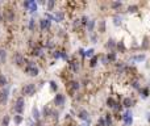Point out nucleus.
Listing matches in <instances>:
<instances>
[{"label": "nucleus", "mask_w": 150, "mask_h": 126, "mask_svg": "<svg viewBox=\"0 0 150 126\" xmlns=\"http://www.w3.org/2000/svg\"><path fill=\"white\" fill-rule=\"evenodd\" d=\"M26 63H28V66L25 68V71H26L28 75H30V76H37L38 75L40 71H38V68L34 66V62H26Z\"/></svg>", "instance_id": "obj_1"}, {"label": "nucleus", "mask_w": 150, "mask_h": 126, "mask_svg": "<svg viewBox=\"0 0 150 126\" xmlns=\"http://www.w3.org/2000/svg\"><path fill=\"white\" fill-rule=\"evenodd\" d=\"M22 93L25 96H33L36 93V84H33V83L25 84L24 88H22Z\"/></svg>", "instance_id": "obj_2"}, {"label": "nucleus", "mask_w": 150, "mask_h": 126, "mask_svg": "<svg viewBox=\"0 0 150 126\" xmlns=\"http://www.w3.org/2000/svg\"><path fill=\"white\" fill-rule=\"evenodd\" d=\"M24 105H25V101L22 97H18L16 100V104H15V110L17 112V114H21L24 112Z\"/></svg>", "instance_id": "obj_3"}, {"label": "nucleus", "mask_w": 150, "mask_h": 126, "mask_svg": "<svg viewBox=\"0 0 150 126\" xmlns=\"http://www.w3.org/2000/svg\"><path fill=\"white\" fill-rule=\"evenodd\" d=\"M65 101H66V97H65V95H62V93H57L54 97V104L57 106H62L65 105Z\"/></svg>", "instance_id": "obj_4"}, {"label": "nucleus", "mask_w": 150, "mask_h": 126, "mask_svg": "<svg viewBox=\"0 0 150 126\" xmlns=\"http://www.w3.org/2000/svg\"><path fill=\"white\" fill-rule=\"evenodd\" d=\"M123 118H124V121H125V125H128V126H130L133 124V117H132V112H125V114L123 116Z\"/></svg>", "instance_id": "obj_5"}, {"label": "nucleus", "mask_w": 150, "mask_h": 126, "mask_svg": "<svg viewBox=\"0 0 150 126\" xmlns=\"http://www.w3.org/2000/svg\"><path fill=\"white\" fill-rule=\"evenodd\" d=\"M13 62H15L17 66H21V64H24V62H26V60L24 59V57H22L21 54H15V57H13Z\"/></svg>", "instance_id": "obj_6"}, {"label": "nucleus", "mask_w": 150, "mask_h": 126, "mask_svg": "<svg viewBox=\"0 0 150 126\" xmlns=\"http://www.w3.org/2000/svg\"><path fill=\"white\" fill-rule=\"evenodd\" d=\"M50 25H51V21L49 20V18H44V20H41V21H40V28H41V30L49 29Z\"/></svg>", "instance_id": "obj_7"}, {"label": "nucleus", "mask_w": 150, "mask_h": 126, "mask_svg": "<svg viewBox=\"0 0 150 126\" xmlns=\"http://www.w3.org/2000/svg\"><path fill=\"white\" fill-rule=\"evenodd\" d=\"M78 117L80 118V120H83V121H87V122H90V114H88V112L84 110V109L79 112Z\"/></svg>", "instance_id": "obj_8"}, {"label": "nucleus", "mask_w": 150, "mask_h": 126, "mask_svg": "<svg viewBox=\"0 0 150 126\" xmlns=\"http://www.w3.org/2000/svg\"><path fill=\"white\" fill-rule=\"evenodd\" d=\"M8 93H9V88H4L3 92H1V95H0V102H5L7 101Z\"/></svg>", "instance_id": "obj_9"}, {"label": "nucleus", "mask_w": 150, "mask_h": 126, "mask_svg": "<svg viewBox=\"0 0 150 126\" xmlns=\"http://www.w3.org/2000/svg\"><path fill=\"white\" fill-rule=\"evenodd\" d=\"M116 105H117V102L112 99V97H108V99H107V106H109L111 109H116Z\"/></svg>", "instance_id": "obj_10"}, {"label": "nucleus", "mask_w": 150, "mask_h": 126, "mask_svg": "<svg viewBox=\"0 0 150 126\" xmlns=\"http://www.w3.org/2000/svg\"><path fill=\"white\" fill-rule=\"evenodd\" d=\"M132 104H133V101L130 100V97H125L124 101H123V105L125 106V108H130V106H132Z\"/></svg>", "instance_id": "obj_11"}, {"label": "nucleus", "mask_w": 150, "mask_h": 126, "mask_svg": "<svg viewBox=\"0 0 150 126\" xmlns=\"http://www.w3.org/2000/svg\"><path fill=\"white\" fill-rule=\"evenodd\" d=\"M5 58H7V51L4 49H1V50H0V62L5 63Z\"/></svg>", "instance_id": "obj_12"}, {"label": "nucleus", "mask_w": 150, "mask_h": 126, "mask_svg": "<svg viewBox=\"0 0 150 126\" xmlns=\"http://www.w3.org/2000/svg\"><path fill=\"white\" fill-rule=\"evenodd\" d=\"M5 17H7V20H8V21H13V18H15V13L8 9V11L5 12Z\"/></svg>", "instance_id": "obj_13"}, {"label": "nucleus", "mask_w": 150, "mask_h": 126, "mask_svg": "<svg viewBox=\"0 0 150 126\" xmlns=\"http://www.w3.org/2000/svg\"><path fill=\"white\" fill-rule=\"evenodd\" d=\"M63 13L62 12H55V16H54V20L57 21V22H59V21H62L63 20Z\"/></svg>", "instance_id": "obj_14"}, {"label": "nucleus", "mask_w": 150, "mask_h": 126, "mask_svg": "<svg viewBox=\"0 0 150 126\" xmlns=\"http://www.w3.org/2000/svg\"><path fill=\"white\" fill-rule=\"evenodd\" d=\"M97 60H99V57H97V55H93V57L91 58V60H90V66L91 67H95L96 64H97Z\"/></svg>", "instance_id": "obj_15"}, {"label": "nucleus", "mask_w": 150, "mask_h": 126, "mask_svg": "<svg viewBox=\"0 0 150 126\" xmlns=\"http://www.w3.org/2000/svg\"><path fill=\"white\" fill-rule=\"evenodd\" d=\"M99 32H100V33H104V32H105V21L104 20L99 21Z\"/></svg>", "instance_id": "obj_16"}, {"label": "nucleus", "mask_w": 150, "mask_h": 126, "mask_svg": "<svg viewBox=\"0 0 150 126\" xmlns=\"http://www.w3.org/2000/svg\"><path fill=\"white\" fill-rule=\"evenodd\" d=\"M93 28H95V20H90V21H88V24H87V29H88V32H92V30H93Z\"/></svg>", "instance_id": "obj_17"}, {"label": "nucleus", "mask_w": 150, "mask_h": 126, "mask_svg": "<svg viewBox=\"0 0 150 126\" xmlns=\"http://www.w3.org/2000/svg\"><path fill=\"white\" fill-rule=\"evenodd\" d=\"M32 112H33V118H34L36 121H38V120H40V112H38V109H37L36 106H34Z\"/></svg>", "instance_id": "obj_18"}, {"label": "nucleus", "mask_w": 150, "mask_h": 126, "mask_svg": "<svg viewBox=\"0 0 150 126\" xmlns=\"http://www.w3.org/2000/svg\"><path fill=\"white\" fill-rule=\"evenodd\" d=\"M70 88H71L73 91H78L79 89V83L78 82H71L70 83Z\"/></svg>", "instance_id": "obj_19"}, {"label": "nucleus", "mask_w": 150, "mask_h": 126, "mask_svg": "<svg viewBox=\"0 0 150 126\" xmlns=\"http://www.w3.org/2000/svg\"><path fill=\"white\" fill-rule=\"evenodd\" d=\"M105 126H112V118H111V114H105Z\"/></svg>", "instance_id": "obj_20"}, {"label": "nucleus", "mask_w": 150, "mask_h": 126, "mask_svg": "<svg viewBox=\"0 0 150 126\" xmlns=\"http://www.w3.org/2000/svg\"><path fill=\"white\" fill-rule=\"evenodd\" d=\"M29 11H30V12H36V11H37V4H36V1H33V0H30Z\"/></svg>", "instance_id": "obj_21"}, {"label": "nucleus", "mask_w": 150, "mask_h": 126, "mask_svg": "<svg viewBox=\"0 0 150 126\" xmlns=\"http://www.w3.org/2000/svg\"><path fill=\"white\" fill-rule=\"evenodd\" d=\"M107 59H108L109 62H115V60H116V53H108Z\"/></svg>", "instance_id": "obj_22"}, {"label": "nucleus", "mask_w": 150, "mask_h": 126, "mask_svg": "<svg viewBox=\"0 0 150 126\" xmlns=\"http://www.w3.org/2000/svg\"><path fill=\"white\" fill-rule=\"evenodd\" d=\"M15 124L16 125H20L21 122H22V116H20V114H17V116H15Z\"/></svg>", "instance_id": "obj_23"}, {"label": "nucleus", "mask_w": 150, "mask_h": 126, "mask_svg": "<svg viewBox=\"0 0 150 126\" xmlns=\"http://www.w3.org/2000/svg\"><path fill=\"white\" fill-rule=\"evenodd\" d=\"M116 46H117V49H119L121 53H124V51H125V46H124V42H123V41L119 42V43H117Z\"/></svg>", "instance_id": "obj_24"}, {"label": "nucleus", "mask_w": 150, "mask_h": 126, "mask_svg": "<svg viewBox=\"0 0 150 126\" xmlns=\"http://www.w3.org/2000/svg\"><path fill=\"white\" fill-rule=\"evenodd\" d=\"M7 84V79L4 78L3 74H0V87H3V85H5Z\"/></svg>", "instance_id": "obj_25"}, {"label": "nucleus", "mask_w": 150, "mask_h": 126, "mask_svg": "<svg viewBox=\"0 0 150 126\" xmlns=\"http://www.w3.org/2000/svg\"><path fill=\"white\" fill-rule=\"evenodd\" d=\"M140 92H141V95L144 99H146L148 95H149V91H148V88H142V89H140Z\"/></svg>", "instance_id": "obj_26"}, {"label": "nucleus", "mask_w": 150, "mask_h": 126, "mask_svg": "<svg viewBox=\"0 0 150 126\" xmlns=\"http://www.w3.org/2000/svg\"><path fill=\"white\" fill-rule=\"evenodd\" d=\"M113 24H115L116 26L121 25V17H119V16H115V18H113Z\"/></svg>", "instance_id": "obj_27"}, {"label": "nucleus", "mask_w": 150, "mask_h": 126, "mask_svg": "<svg viewBox=\"0 0 150 126\" xmlns=\"http://www.w3.org/2000/svg\"><path fill=\"white\" fill-rule=\"evenodd\" d=\"M71 68H73V71L76 72L79 70V63L78 62H71Z\"/></svg>", "instance_id": "obj_28"}, {"label": "nucleus", "mask_w": 150, "mask_h": 126, "mask_svg": "<svg viewBox=\"0 0 150 126\" xmlns=\"http://www.w3.org/2000/svg\"><path fill=\"white\" fill-rule=\"evenodd\" d=\"M1 124H3V126H8L9 125V116H4Z\"/></svg>", "instance_id": "obj_29"}, {"label": "nucleus", "mask_w": 150, "mask_h": 126, "mask_svg": "<svg viewBox=\"0 0 150 126\" xmlns=\"http://www.w3.org/2000/svg\"><path fill=\"white\" fill-rule=\"evenodd\" d=\"M96 126H105V120H104V117H100L99 120H97Z\"/></svg>", "instance_id": "obj_30"}, {"label": "nucleus", "mask_w": 150, "mask_h": 126, "mask_svg": "<svg viewBox=\"0 0 150 126\" xmlns=\"http://www.w3.org/2000/svg\"><path fill=\"white\" fill-rule=\"evenodd\" d=\"M84 55L88 57V58H92V57H93V49H88L86 53H84Z\"/></svg>", "instance_id": "obj_31"}, {"label": "nucleus", "mask_w": 150, "mask_h": 126, "mask_svg": "<svg viewBox=\"0 0 150 126\" xmlns=\"http://www.w3.org/2000/svg\"><path fill=\"white\" fill-rule=\"evenodd\" d=\"M137 9H138V5H129V8H128V12H132V13H134V12H137Z\"/></svg>", "instance_id": "obj_32"}, {"label": "nucleus", "mask_w": 150, "mask_h": 126, "mask_svg": "<svg viewBox=\"0 0 150 126\" xmlns=\"http://www.w3.org/2000/svg\"><path fill=\"white\" fill-rule=\"evenodd\" d=\"M115 46H116L115 41H113V40H108V43H107V47H111V49H113Z\"/></svg>", "instance_id": "obj_33"}, {"label": "nucleus", "mask_w": 150, "mask_h": 126, "mask_svg": "<svg viewBox=\"0 0 150 126\" xmlns=\"http://www.w3.org/2000/svg\"><path fill=\"white\" fill-rule=\"evenodd\" d=\"M34 26H36V21L33 20V18H30V21H29V29L30 30H34Z\"/></svg>", "instance_id": "obj_34"}, {"label": "nucleus", "mask_w": 150, "mask_h": 126, "mask_svg": "<svg viewBox=\"0 0 150 126\" xmlns=\"http://www.w3.org/2000/svg\"><path fill=\"white\" fill-rule=\"evenodd\" d=\"M121 5H123V3H121V1H113V3H112V8H120Z\"/></svg>", "instance_id": "obj_35"}, {"label": "nucleus", "mask_w": 150, "mask_h": 126, "mask_svg": "<svg viewBox=\"0 0 150 126\" xmlns=\"http://www.w3.org/2000/svg\"><path fill=\"white\" fill-rule=\"evenodd\" d=\"M144 59H145V54H140L134 57V60H144Z\"/></svg>", "instance_id": "obj_36"}, {"label": "nucleus", "mask_w": 150, "mask_h": 126, "mask_svg": "<svg viewBox=\"0 0 150 126\" xmlns=\"http://www.w3.org/2000/svg\"><path fill=\"white\" fill-rule=\"evenodd\" d=\"M80 21H82V24H83V25H87V24H88V21H90V20H88V17H87V16H83Z\"/></svg>", "instance_id": "obj_37"}, {"label": "nucleus", "mask_w": 150, "mask_h": 126, "mask_svg": "<svg viewBox=\"0 0 150 126\" xmlns=\"http://www.w3.org/2000/svg\"><path fill=\"white\" fill-rule=\"evenodd\" d=\"M50 88H51V89H53L54 92L57 91V88H58V87H57V84H55V82H50Z\"/></svg>", "instance_id": "obj_38"}, {"label": "nucleus", "mask_w": 150, "mask_h": 126, "mask_svg": "<svg viewBox=\"0 0 150 126\" xmlns=\"http://www.w3.org/2000/svg\"><path fill=\"white\" fill-rule=\"evenodd\" d=\"M53 7H54V1H53V0H50V1L48 3V11H51Z\"/></svg>", "instance_id": "obj_39"}, {"label": "nucleus", "mask_w": 150, "mask_h": 126, "mask_svg": "<svg viewBox=\"0 0 150 126\" xmlns=\"http://www.w3.org/2000/svg\"><path fill=\"white\" fill-rule=\"evenodd\" d=\"M41 53H42V51H41L40 49H34V50H33V53H32V54H33V55H36V57H38V55H41Z\"/></svg>", "instance_id": "obj_40"}, {"label": "nucleus", "mask_w": 150, "mask_h": 126, "mask_svg": "<svg viewBox=\"0 0 150 126\" xmlns=\"http://www.w3.org/2000/svg\"><path fill=\"white\" fill-rule=\"evenodd\" d=\"M44 114H45V117H46V116H49L50 114V109L49 108H45L44 109Z\"/></svg>", "instance_id": "obj_41"}, {"label": "nucleus", "mask_w": 150, "mask_h": 126, "mask_svg": "<svg viewBox=\"0 0 150 126\" xmlns=\"http://www.w3.org/2000/svg\"><path fill=\"white\" fill-rule=\"evenodd\" d=\"M133 88H136V89H141V88H140V85H138V83H137V82H134V83H133Z\"/></svg>", "instance_id": "obj_42"}, {"label": "nucleus", "mask_w": 150, "mask_h": 126, "mask_svg": "<svg viewBox=\"0 0 150 126\" xmlns=\"http://www.w3.org/2000/svg\"><path fill=\"white\" fill-rule=\"evenodd\" d=\"M91 40H92L93 42H96V36H92V37H91Z\"/></svg>", "instance_id": "obj_43"}, {"label": "nucleus", "mask_w": 150, "mask_h": 126, "mask_svg": "<svg viewBox=\"0 0 150 126\" xmlns=\"http://www.w3.org/2000/svg\"><path fill=\"white\" fill-rule=\"evenodd\" d=\"M148 121H149V122H150V113L148 114Z\"/></svg>", "instance_id": "obj_44"}, {"label": "nucleus", "mask_w": 150, "mask_h": 126, "mask_svg": "<svg viewBox=\"0 0 150 126\" xmlns=\"http://www.w3.org/2000/svg\"><path fill=\"white\" fill-rule=\"evenodd\" d=\"M0 20H1V16H0Z\"/></svg>", "instance_id": "obj_45"}]
</instances>
